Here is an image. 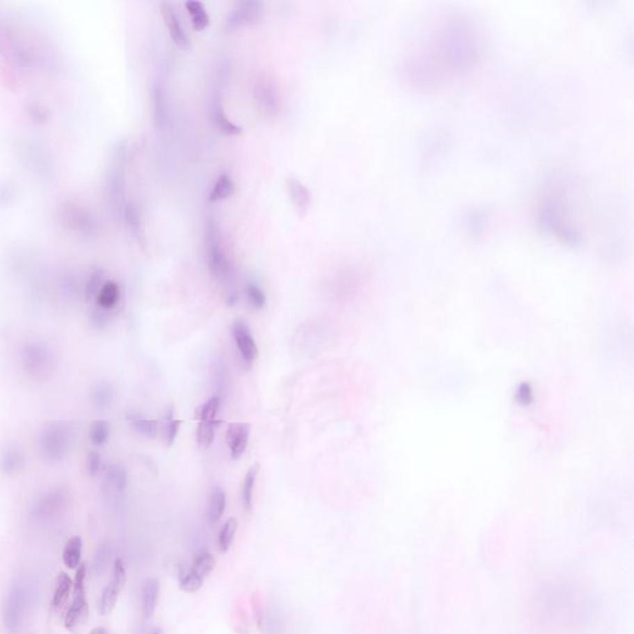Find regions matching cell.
Here are the masks:
<instances>
[{
    "label": "cell",
    "mask_w": 634,
    "mask_h": 634,
    "mask_svg": "<svg viewBox=\"0 0 634 634\" xmlns=\"http://www.w3.org/2000/svg\"><path fill=\"white\" fill-rule=\"evenodd\" d=\"M203 237L208 270L211 276L221 284L230 285L235 278V269L222 247V233L219 222L214 217L206 219Z\"/></svg>",
    "instance_id": "6da1fadb"
},
{
    "label": "cell",
    "mask_w": 634,
    "mask_h": 634,
    "mask_svg": "<svg viewBox=\"0 0 634 634\" xmlns=\"http://www.w3.org/2000/svg\"><path fill=\"white\" fill-rule=\"evenodd\" d=\"M72 427L65 421H51L38 436L39 455L47 462H61L72 449Z\"/></svg>",
    "instance_id": "7a4b0ae2"
},
{
    "label": "cell",
    "mask_w": 634,
    "mask_h": 634,
    "mask_svg": "<svg viewBox=\"0 0 634 634\" xmlns=\"http://www.w3.org/2000/svg\"><path fill=\"white\" fill-rule=\"evenodd\" d=\"M56 358L52 349L42 341H29L22 348V367L34 381H46L55 371Z\"/></svg>",
    "instance_id": "3957f363"
},
{
    "label": "cell",
    "mask_w": 634,
    "mask_h": 634,
    "mask_svg": "<svg viewBox=\"0 0 634 634\" xmlns=\"http://www.w3.org/2000/svg\"><path fill=\"white\" fill-rule=\"evenodd\" d=\"M29 603V589L23 581H17L9 587L3 602V624L9 634H17L22 628L24 613Z\"/></svg>",
    "instance_id": "277c9868"
},
{
    "label": "cell",
    "mask_w": 634,
    "mask_h": 634,
    "mask_svg": "<svg viewBox=\"0 0 634 634\" xmlns=\"http://www.w3.org/2000/svg\"><path fill=\"white\" fill-rule=\"evenodd\" d=\"M86 575H87V567L84 564H81L76 569V576L73 580L72 603L66 612L65 621H63L65 627L71 632H76L79 626H84L90 616V606H88V601L86 596V586H84Z\"/></svg>",
    "instance_id": "5b68a950"
},
{
    "label": "cell",
    "mask_w": 634,
    "mask_h": 634,
    "mask_svg": "<svg viewBox=\"0 0 634 634\" xmlns=\"http://www.w3.org/2000/svg\"><path fill=\"white\" fill-rule=\"evenodd\" d=\"M70 503V493L63 487H55L41 494L38 500H35L30 514L36 521H50L52 518L61 514L62 512L68 508Z\"/></svg>",
    "instance_id": "8992f818"
},
{
    "label": "cell",
    "mask_w": 634,
    "mask_h": 634,
    "mask_svg": "<svg viewBox=\"0 0 634 634\" xmlns=\"http://www.w3.org/2000/svg\"><path fill=\"white\" fill-rule=\"evenodd\" d=\"M264 4L258 0H241L225 17L223 30L227 33L236 31L237 29L249 26L258 23L263 15Z\"/></svg>",
    "instance_id": "52a82bcc"
},
{
    "label": "cell",
    "mask_w": 634,
    "mask_h": 634,
    "mask_svg": "<svg viewBox=\"0 0 634 634\" xmlns=\"http://www.w3.org/2000/svg\"><path fill=\"white\" fill-rule=\"evenodd\" d=\"M61 212L62 222L70 230H76L84 236H92L98 230L95 217L76 203H65L61 207Z\"/></svg>",
    "instance_id": "ba28073f"
},
{
    "label": "cell",
    "mask_w": 634,
    "mask_h": 634,
    "mask_svg": "<svg viewBox=\"0 0 634 634\" xmlns=\"http://www.w3.org/2000/svg\"><path fill=\"white\" fill-rule=\"evenodd\" d=\"M254 98L258 104L259 109L265 116H276L280 109L279 93L276 90V84L265 76L257 79L254 84Z\"/></svg>",
    "instance_id": "9c48e42d"
},
{
    "label": "cell",
    "mask_w": 634,
    "mask_h": 634,
    "mask_svg": "<svg viewBox=\"0 0 634 634\" xmlns=\"http://www.w3.org/2000/svg\"><path fill=\"white\" fill-rule=\"evenodd\" d=\"M106 191L108 200L116 214L122 216L125 206V175L120 164L113 166L106 179Z\"/></svg>",
    "instance_id": "30bf717a"
},
{
    "label": "cell",
    "mask_w": 634,
    "mask_h": 634,
    "mask_svg": "<svg viewBox=\"0 0 634 634\" xmlns=\"http://www.w3.org/2000/svg\"><path fill=\"white\" fill-rule=\"evenodd\" d=\"M160 13H161L164 22L166 24L170 38L173 40L175 45L177 46L181 50H190L191 49V40L189 38V34L186 33L184 26L181 25L179 15L175 10L173 4H170L168 1H161L160 3Z\"/></svg>",
    "instance_id": "8fae6325"
},
{
    "label": "cell",
    "mask_w": 634,
    "mask_h": 634,
    "mask_svg": "<svg viewBox=\"0 0 634 634\" xmlns=\"http://www.w3.org/2000/svg\"><path fill=\"white\" fill-rule=\"evenodd\" d=\"M232 336L235 338V342L241 354V358L244 359L248 365H252L253 362L258 358L259 351L258 346H257L247 324L244 321H235V324L232 326Z\"/></svg>",
    "instance_id": "7c38bea8"
},
{
    "label": "cell",
    "mask_w": 634,
    "mask_h": 634,
    "mask_svg": "<svg viewBox=\"0 0 634 634\" xmlns=\"http://www.w3.org/2000/svg\"><path fill=\"white\" fill-rule=\"evenodd\" d=\"M209 118L214 125V128L219 130L222 134L230 135V136H236L241 134V127L238 124L233 123L225 112L223 103H222V96L217 92L211 100L209 104Z\"/></svg>",
    "instance_id": "4fadbf2b"
},
{
    "label": "cell",
    "mask_w": 634,
    "mask_h": 634,
    "mask_svg": "<svg viewBox=\"0 0 634 634\" xmlns=\"http://www.w3.org/2000/svg\"><path fill=\"white\" fill-rule=\"evenodd\" d=\"M287 191L295 212L298 214L300 219H303L308 214L310 205L312 201V196L310 193L308 186L301 182L300 180L296 179L295 176H289L287 179Z\"/></svg>",
    "instance_id": "5bb4252c"
},
{
    "label": "cell",
    "mask_w": 634,
    "mask_h": 634,
    "mask_svg": "<svg viewBox=\"0 0 634 634\" xmlns=\"http://www.w3.org/2000/svg\"><path fill=\"white\" fill-rule=\"evenodd\" d=\"M251 435V425L246 422H233L227 429L225 441L230 447V457L233 460L241 459L246 452Z\"/></svg>",
    "instance_id": "9a60e30c"
},
{
    "label": "cell",
    "mask_w": 634,
    "mask_h": 634,
    "mask_svg": "<svg viewBox=\"0 0 634 634\" xmlns=\"http://www.w3.org/2000/svg\"><path fill=\"white\" fill-rule=\"evenodd\" d=\"M152 119L157 129L166 128L168 122V102L165 88L160 81H155L152 87Z\"/></svg>",
    "instance_id": "2e32d148"
},
{
    "label": "cell",
    "mask_w": 634,
    "mask_h": 634,
    "mask_svg": "<svg viewBox=\"0 0 634 634\" xmlns=\"http://www.w3.org/2000/svg\"><path fill=\"white\" fill-rule=\"evenodd\" d=\"M24 460L22 447L17 443H9L0 455V472L6 476H14L22 471Z\"/></svg>",
    "instance_id": "e0dca14e"
},
{
    "label": "cell",
    "mask_w": 634,
    "mask_h": 634,
    "mask_svg": "<svg viewBox=\"0 0 634 634\" xmlns=\"http://www.w3.org/2000/svg\"><path fill=\"white\" fill-rule=\"evenodd\" d=\"M160 600V581L157 578H148L141 589V610L146 619L152 617Z\"/></svg>",
    "instance_id": "ac0fdd59"
},
{
    "label": "cell",
    "mask_w": 634,
    "mask_h": 634,
    "mask_svg": "<svg viewBox=\"0 0 634 634\" xmlns=\"http://www.w3.org/2000/svg\"><path fill=\"white\" fill-rule=\"evenodd\" d=\"M125 419L129 422L130 427L136 434L148 438H155L159 434V422L152 419H146L141 413L130 410L127 413Z\"/></svg>",
    "instance_id": "d6986e66"
},
{
    "label": "cell",
    "mask_w": 634,
    "mask_h": 634,
    "mask_svg": "<svg viewBox=\"0 0 634 634\" xmlns=\"http://www.w3.org/2000/svg\"><path fill=\"white\" fill-rule=\"evenodd\" d=\"M125 223L128 225L132 235L135 237V239L143 244L144 241V230H143V221H141V214L139 207L133 203H127L124 206L123 214H122Z\"/></svg>",
    "instance_id": "ffe728a7"
},
{
    "label": "cell",
    "mask_w": 634,
    "mask_h": 634,
    "mask_svg": "<svg viewBox=\"0 0 634 634\" xmlns=\"http://www.w3.org/2000/svg\"><path fill=\"white\" fill-rule=\"evenodd\" d=\"M120 300V287L116 281L108 280L102 287L101 292L97 295L96 303L98 308L107 311H112Z\"/></svg>",
    "instance_id": "44dd1931"
},
{
    "label": "cell",
    "mask_w": 634,
    "mask_h": 634,
    "mask_svg": "<svg viewBox=\"0 0 634 634\" xmlns=\"http://www.w3.org/2000/svg\"><path fill=\"white\" fill-rule=\"evenodd\" d=\"M114 399V392L111 383L107 381H101L96 383L90 389V400L92 404L98 410H106L111 406Z\"/></svg>",
    "instance_id": "7402d4cb"
},
{
    "label": "cell",
    "mask_w": 634,
    "mask_h": 634,
    "mask_svg": "<svg viewBox=\"0 0 634 634\" xmlns=\"http://www.w3.org/2000/svg\"><path fill=\"white\" fill-rule=\"evenodd\" d=\"M227 505L225 492L221 487H214L208 497L207 518L209 523L219 522L223 516Z\"/></svg>",
    "instance_id": "603a6c76"
},
{
    "label": "cell",
    "mask_w": 634,
    "mask_h": 634,
    "mask_svg": "<svg viewBox=\"0 0 634 634\" xmlns=\"http://www.w3.org/2000/svg\"><path fill=\"white\" fill-rule=\"evenodd\" d=\"M235 181L228 174H221L214 184V189L209 192L208 203H219L228 200L235 193Z\"/></svg>",
    "instance_id": "cb8c5ba5"
},
{
    "label": "cell",
    "mask_w": 634,
    "mask_h": 634,
    "mask_svg": "<svg viewBox=\"0 0 634 634\" xmlns=\"http://www.w3.org/2000/svg\"><path fill=\"white\" fill-rule=\"evenodd\" d=\"M84 550V541L81 537L68 539L62 551V562L68 569H77L81 565V557Z\"/></svg>",
    "instance_id": "d4e9b609"
},
{
    "label": "cell",
    "mask_w": 634,
    "mask_h": 634,
    "mask_svg": "<svg viewBox=\"0 0 634 634\" xmlns=\"http://www.w3.org/2000/svg\"><path fill=\"white\" fill-rule=\"evenodd\" d=\"M72 587V578H70L66 573H58L56 578V586H55V591L52 596V602H51L54 610H60L68 602Z\"/></svg>",
    "instance_id": "484cf974"
},
{
    "label": "cell",
    "mask_w": 634,
    "mask_h": 634,
    "mask_svg": "<svg viewBox=\"0 0 634 634\" xmlns=\"http://www.w3.org/2000/svg\"><path fill=\"white\" fill-rule=\"evenodd\" d=\"M186 9L191 17L192 28L196 31H203L209 25V15L201 1L190 0L186 3Z\"/></svg>",
    "instance_id": "4316f807"
},
{
    "label": "cell",
    "mask_w": 634,
    "mask_h": 634,
    "mask_svg": "<svg viewBox=\"0 0 634 634\" xmlns=\"http://www.w3.org/2000/svg\"><path fill=\"white\" fill-rule=\"evenodd\" d=\"M259 468H260L259 463H254L248 470L244 481H243V484H241V503L244 505L246 511L248 512L252 509L253 492H254L255 481H257V477H258Z\"/></svg>",
    "instance_id": "83f0119b"
},
{
    "label": "cell",
    "mask_w": 634,
    "mask_h": 634,
    "mask_svg": "<svg viewBox=\"0 0 634 634\" xmlns=\"http://www.w3.org/2000/svg\"><path fill=\"white\" fill-rule=\"evenodd\" d=\"M221 421L209 420L200 421L198 427H197L196 440L200 449L207 450L212 443H214V436H216V430L219 427Z\"/></svg>",
    "instance_id": "f1b7e54d"
},
{
    "label": "cell",
    "mask_w": 634,
    "mask_h": 634,
    "mask_svg": "<svg viewBox=\"0 0 634 634\" xmlns=\"http://www.w3.org/2000/svg\"><path fill=\"white\" fill-rule=\"evenodd\" d=\"M214 567H216V559H214V556L212 555L211 553H208V551H201V553L196 556V559H195V562L192 564L190 571L205 580L209 573L214 571Z\"/></svg>",
    "instance_id": "f546056e"
},
{
    "label": "cell",
    "mask_w": 634,
    "mask_h": 634,
    "mask_svg": "<svg viewBox=\"0 0 634 634\" xmlns=\"http://www.w3.org/2000/svg\"><path fill=\"white\" fill-rule=\"evenodd\" d=\"M181 420L174 419V406H168L163 415V436L168 446H171L179 435Z\"/></svg>",
    "instance_id": "4dcf8cb0"
},
{
    "label": "cell",
    "mask_w": 634,
    "mask_h": 634,
    "mask_svg": "<svg viewBox=\"0 0 634 634\" xmlns=\"http://www.w3.org/2000/svg\"><path fill=\"white\" fill-rule=\"evenodd\" d=\"M106 477L113 489L123 492L128 487V473L119 463H111L106 471Z\"/></svg>",
    "instance_id": "1f68e13d"
},
{
    "label": "cell",
    "mask_w": 634,
    "mask_h": 634,
    "mask_svg": "<svg viewBox=\"0 0 634 634\" xmlns=\"http://www.w3.org/2000/svg\"><path fill=\"white\" fill-rule=\"evenodd\" d=\"M120 592H122V589H119L118 586H116L113 583H109L107 587L103 589L101 602H100V610L103 616H108L112 613L114 607L117 605Z\"/></svg>",
    "instance_id": "d6a6232c"
},
{
    "label": "cell",
    "mask_w": 634,
    "mask_h": 634,
    "mask_svg": "<svg viewBox=\"0 0 634 634\" xmlns=\"http://www.w3.org/2000/svg\"><path fill=\"white\" fill-rule=\"evenodd\" d=\"M113 549L109 543H103L98 546L96 555L93 559V571L96 575H103L107 571L109 562L112 560Z\"/></svg>",
    "instance_id": "836d02e7"
},
{
    "label": "cell",
    "mask_w": 634,
    "mask_h": 634,
    "mask_svg": "<svg viewBox=\"0 0 634 634\" xmlns=\"http://www.w3.org/2000/svg\"><path fill=\"white\" fill-rule=\"evenodd\" d=\"M237 529H238V522H237L236 518H230L223 524L219 535V548L221 553H227L230 550V545L236 537Z\"/></svg>",
    "instance_id": "e575fe53"
},
{
    "label": "cell",
    "mask_w": 634,
    "mask_h": 634,
    "mask_svg": "<svg viewBox=\"0 0 634 634\" xmlns=\"http://www.w3.org/2000/svg\"><path fill=\"white\" fill-rule=\"evenodd\" d=\"M90 443L96 446H103L111 438V424L107 420H96L90 425Z\"/></svg>",
    "instance_id": "d590c367"
},
{
    "label": "cell",
    "mask_w": 634,
    "mask_h": 634,
    "mask_svg": "<svg viewBox=\"0 0 634 634\" xmlns=\"http://www.w3.org/2000/svg\"><path fill=\"white\" fill-rule=\"evenodd\" d=\"M104 278H106L104 270L97 269L90 274L87 284H86V290H84V296L88 303L92 300H96L98 292H101L102 287L106 283Z\"/></svg>",
    "instance_id": "8d00e7d4"
},
{
    "label": "cell",
    "mask_w": 634,
    "mask_h": 634,
    "mask_svg": "<svg viewBox=\"0 0 634 634\" xmlns=\"http://www.w3.org/2000/svg\"><path fill=\"white\" fill-rule=\"evenodd\" d=\"M221 406V398L214 395L208 399L205 404L200 405L196 409V419L200 421L214 420Z\"/></svg>",
    "instance_id": "74e56055"
},
{
    "label": "cell",
    "mask_w": 634,
    "mask_h": 634,
    "mask_svg": "<svg viewBox=\"0 0 634 634\" xmlns=\"http://www.w3.org/2000/svg\"><path fill=\"white\" fill-rule=\"evenodd\" d=\"M246 295H247L248 301L254 309L263 310L265 308V305H267L265 292L257 284L248 283L246 285Z\"/></svg>",
    "instance_id": "f35d334b"
},
{
    "label": "cell",
    "mask_w": 634,
    "mask_h": 634,
    "mask_svg": "<svg viewBox=\"0 0 634 634\" xmlns=\"http://www.w3.org/2000/svg\"><path fill=\"white\" fill-rule=\"evenodd\" d=\"M203 578L197 576L195 573H191L190 570L184 573L180 580V589L185 591L187 594H195L198 589L203 587Z\"/></svg>",
    "instance_id": "ab89813d"
},
{
    "label": "cell",
    "mask_w": 634,
    "mask_h": 634,
    "mask_svg": "<svg viewBox=\"0 0 634 634\" xmlns=\"http://www.w3.org/2000/svg\"><path fill=\"white\" fill-rule=\"evenodd\" d=\"M112 311L101 309V308H95L92 310L90 315V325L96 330H104L112 319Z\"/></svg>",
    "instance_id": "60d3db41"
},
{
    "label": "cell",
    "mask_w": 634,
    "mask_h": 634,
    "mask_svg": "<svg viewBox=\"0 0 634 634\" xmlns=\"http://www.w3.org/2000/svg\"><path fill=\"white\" fill-rule=\"evenodd\" d=\"M102 456L98 451H95L92 450L88 454H87V457H86V470L88 472L90 477H96L100 475V472L102 470Z\"/></svg>",
    "instance_id": "b9f144b4"
},
{
    "label": "cell",
    "mask_w": 634,
    "mask_h": 634,
    "mask_svg": "<svg viewBox=\"0 0 634 634\" xmlns=\"http://www.w3.org/2000/svg\"><path fill=\"white\" fill-rule=\"evenodd\" d=\"M111 583L118 586L119 589H124L125 583H127V573H125V566L122 559H117L113 565V576Z\"/></svg>",
    "instance_id": "7bdbcfd3"
},
{
    "label": "cell",
    "mask_w": 634,
    "mask_h": 634,
    "mask_svg": "<svg viewBox=\"0 0 634 634\" xmlns=\"http://www.w3.org/2000/svg\"><path fill=\"white\" fill-rule=\"evenodd\" d=\"M17 196L15 189L9 182L0 184V205H9Z\"/></svg>",
    "instance_id": "ee69618b"
},
{
    "label": "cell",
    "mask_w": 634,
    "mask_h": 634,
    "mask_svg": "<svg viewBox=\"0 0 634 634\" xmlns=\"http://www.w3.org/2000/svg\"><path fill=\"white\" fill-rule=\"evenodd\" d=\"M90 634H107V631L103 627H97V628L92 629Z\"/></svg>",
    "instance_id": "f6af8a7d"
},
{
    "label": "cell",
    "mask_w": 634,
    "mask_h": 634,
    "mask_svg": "<svg viewBox=\"0 0 634 634\" xmlns=\"http://www.w3.org/2000/svg\"><path fill=\"white\" fill-rule=\"evenodd\" d=\"M152 634H163V632H161V629L157 628V629H154V631H152Z\"/></svg>",
    "instance_id": "bcb514c9"
}]
</instances>
